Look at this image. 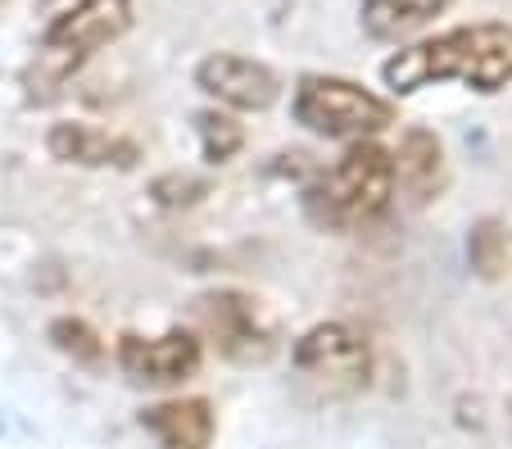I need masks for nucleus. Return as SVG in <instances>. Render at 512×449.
Masks as SVG:
<instances>
[{
  "label": "nucleus",
  "mask_w": 512,
  "mask_h": 449,
  "mask_svg": "<svg viewBox=\"0 0 512 449\" xmlns=\"http://www.w3.org/2000/svg\"><path fill=\"white\" fill-rule=\"evenodd\" d=\"M390 91L408 96L431 82H463V87L494 96L512 82V28L508 23H463L435 37L404 46L381 64Z\"/></svg>",
  "instance_id": "obj_1"
},
{
  "label": "nucleus",
  "mask_w": 512,
  "mask_h": 449,
  "mask_svg": "<svg viewBox=\"0 0 512 449\" xmlns=\"http://www.w3.org/2000/svg\"><path fill=\"white\" fill-rule=\"evenodd\" d=\"M195 132H200V146H204V159H209V164H223V159H232L236 150L245 146V127L236 123L232 114H223V109L195 114Z\"/></svg>",
  "instance_id": "obj_13"
},
{
  "label": "nucleus",
  "mask_w": 512,
  "mask_h": 449,
  "mask_svg": "<svg viewBox=\"0 0 512 449\" xmlns=\"http://www.w3.org/2000/svg\"><path fill=\"white\" fill-rule=\"evenodd\" d=\"M395 196V159L377 141H349V150L309 186V218L327 232L377 218Z\"/></svg>",
  "instance_id": "obj_3"
},
{
  "label": "nucleus",
  "mask_w": 512,
  "mask_h": 449,
  "mask_svg": "<svg viewBox=\"0 0 512 449\" xmlns=\"http://www.w3.org/2000/svg\"><path fill=\"white\" fill-rule=\"evenodd\" d=\"M295 368L322 395H354L368 386L372 354L363 336L345 323H318L295 345Z\"/></svg>",
  "instance_id": "obj_5"
},
{
  "label": "nucleus",
  "mask_w": 512,
  "mask_h": 449,
  "mask_svg": "<svg viewBox=\"0 0 512 449\" xmlns=\"http://www.w3.org/2000/svg\"><path fill=\"white\" fill-rule=\"evenodd\" d=\"M37 23L41 46L23 82L32 100H55L96 50L114 46L132 28V0H37Z\"/></svg>",
  "instance_id": "obj_2"
},
{
  "label": "nucleus",
  "mask_w": 512,
  "mask_h": 449,
  "mask_svg": "<svg viewBox=\"0 0 512 449\" xmlns=\"http://www.w3.org/2000/svg\"><path fill=\"white\" fill-rule=\"evenodd\" d=\"M390 159H395V191H404L413 205H426L445 182V150L426 127H408Z\"/></svg>",
  "instance_id": "obj_10"
},
{
  "label": "nucleus",
  "mask_w": 512,
  "mask_h": 449,
  "mask_svg": "<svg viewBox=\"0 0 512 449\" xmlns=\"http://www.w3.org/2000/svg\"><path fill=\"white\" fill-rule=\"evenodd\" d=\"M195 87L209 100L232 105V109H268V105H277V96H281V82L268 64L245 59V55H227V50L204 55L200 64H195Z\"/></svg>",
  "instance_id": "obj_7"
},
{
  "label": "nucleus",
  "mask_w": 512,
  "mask_h": 449,
  "mask_svg": "<svg viewBox=\"0 0 512 449\" xmlns=\"http://www.w3.org/2000/svg\"><path fill=\"white\" fill-rule=\"evenodd\" d=\"M118 368L136 386H173L200 368V341L191 332L164 336H123L118 341Z\"/></svg>",
  "instance_id": "obj_8"
},
{
  "label": "nucleus",
  "mask_w": 512,
  "mask_h": 449,
  "mask_svg": "<svg viewBox=\"0 0 512 449\" xmlns=\"http://www.w3.org/2000/svg\"><path fill=\"white\" fill-rule=\"evenodd\" d=\"M50 336H55V345L59 350H68V354H78V359H87V363H96L100 359V341L91 336V327L87 323H55L50 327Z\"/></svg>",
  "instance_id": "obj_14"
},
{
  "label": "nucleus",
  "mask_w": 512,
  "mask_h": 449,
  "mask_svg": "<svg viewBox=\"0 0 512 449\" xmlns=\"http://www.w3.org/2000/svg\"><path fill=\"white\" fill-rule=\"evenodd\" d=\"M195 323H200L204 341L218 345V354L236 363L263 359L272 350V327L263 323L259 304L241 291H213L195 300Z\"/></svg>",
  "instance_id": "obj_6"
},
{
  "label": "nucleus",
  "mask_w": 512,
  "mask_h": 449,
  "mask_svg": "<svg viewBox=\"0 0 512 449\" xmlns=\"http://www.w3.org/2000/svg\"><path fill=\"white\" fill-rule=\"evenodd\" d=\"M141 427L164 449H209L213 440V413L204 400H168L141 413Z\"/></svg>",
  "instance_id": "obj_11"
},
{
  "label": "nucleus",
  "mask_w": 512,
  "mask_h": 449,
  "mask_svg": "<svg viewBox=\"0 0 512 449\" xmlns=\"http://www.w3.org/2000/svg\"><path fill=\"white\" fill-rule=\"evenodd\" d=\"M295 118L309 132L331 141H372L395 123V105L363 82L331 78V73H304L295 87Z\"/></svg>",
  "instance_id": "obj_4"
},
{
  "label": "nucleus",
  "mask_w": 512,
  "mask_h": 449,
  "mask_svg": "<svg viewBox=\"0 0 512 449\" xmlns=\"http://www.w3.org/2000/svg\"><path fill=\"white\" fill-rule=\"evenodd\" d=\"M50 155L64 159V164H82V168H132L136 164V141L114 137L96 123H55L46 137Z\"/></svg>",
  "instance_id": "obj_9"
},
{
  "label": "nucleus",
  "mask_w": 512,
  "mask_h": 449,
  "mask_svg": "<svg viewBox=\"0 0 512 449\" xmlns=\"http://www.w3.org/2000/svg\"><path fill=\"white\" fill-rule=\"evenodd\" d=\"M454 0H363V28L377 41H399L445 14Z\"/></svg>",
  "instance_id": "obj_12"
}]
</instances>
